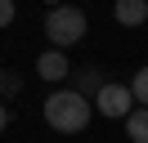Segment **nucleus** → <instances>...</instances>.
<instances>
[{
    "label": "nucleus",
    "mask_w": 148,
    "mask_h": 143,
    "mask_svg": "<svg viewBox=\"0 0 148 143\" xmlns=\"http://www.w3.org/2000/svg\"><path fill=\"white\" fill-rule=\"evenodd\" d=\"M5 125H9V107L0 103V134H5Z\"/></svg>",
    "instance_id": "9d476101"
},
{
    "label": "nucleus",
    "mask_w": 148,
    "mask_h": 143,
    "mask_svg": "<svg viewBox=\"0 0 148 143\" xmlns=\"http://www.w3.org/2000/svg\"><path fill=\"white\" fill-rule=\"evenodd\" d=\"M103 85H108V80H99V72H94V67L76 72V94H81V98H90V103L99 98V89H103Z\"/></svg>",
    "instance_id": "423d86ee"
},
{
    "label": "nucleus",
    "mask_w": 148,
    "mask_h": 143,
    "mask_svg": "<svg viewBox=\"0 0 148 143\" xmlns=\"http://www.w3.org/2000/svg\"><path fill=\"white\" fill-rule=\"evenodd\" d=\"M126 134H130V143H148V107H135L126 116Z\"/></svg>",
    "instance_id": "0eeeda50"
},
{
    "label": "nucleus",
    "mask_w": 148,
    "mask_h": 143,
    "mask_svg": "<svg viewBox=\"0 0 148 143\" xmlns=\"http://www.w3.org/2000/svg\"><path fill=\"white\" fill-rule=\"evenodd\" d=\"M36 72H40L45 80H63V76H72V67H67V54H63V49H45V54L36 58Z\"/></svg>",
    "instance_id": "20e7f679"
},
{
    "label": "nucleus",
    "mask_w": 148,
    "mask_h": 143,
    "mask_svg": "<svg viewBox=\"0 0 148 143\" xmlns=\"http://www.w3.org/2000/svg\"><path fill=\"white\" fill-rule=\"evenodd\" d=\"M14 14H18V9H14V0H0V27H9Z\"/></svg>",
    "instance_id": "1a4fd4ad"
},
{
    "label": "nucleus",
    "mask_w": 148,
    "mask_h": 143,
    "mask_svg": "<svg viewBox=\"0 0 148 143\" xmlns=\"http://www.w3.org/2000/svg\"><path fill=\"white\" fill-rule=\"evenodd\" d=\"M112 14H117L121 27H139V22H148V0H121Z\"/></svg>",
    "instance_id": "39448f33"
},
{
    "label": "nucleus",
    "mask_w": 148,
    "mask_h": 143,
    "mask_svg": "<svg viewBox=\"0 0 148 143\" xmlns=\"http://www.w3.org/2000/svg\"><path fill=\"white\" fill-rule=\"evenodd\" d=\"M94 112H103V116H130V112H135V94H130V85L108 80V85L99 89V98H94Z\"/></svg>",
    "instance_id": "7ed1b4c3"
},
{
    "label": "nucleus",
    "mask_w": 148,
    "mask_h": 143,
    "mask_svg": "<svg viewBox=\"0 0 148 143\" xmlns=\"http://www.w3.org/2000/svg\"><path fill=\"white\" fill-rule=\"evenodd\" d=\"M90 116H94V103H90V98H81L76 89H58V94L45 98V125H49V130H58V134L85 130Z\"/></svg>",
    "instance_id": "f257e3e1"
},
{
    "label": "nucleus",
    "mask_w": 148,
    "mask_h": 143,
    "mask_svg": "<svg viewBox=\"0 0 148 143\" xmlns=\"http://www.w3.org/2000/svg\"><path fill=\"white\" fill-rule=\"evenodd\" d=\"M130 94H135V103H139V107H148V67H139V72H135Z\"/></svg>",
    "instance_id": "6e6552de"
},
{
    "label": "nucleus",
    "mask_w": 148,
    "mask_h": 143,
    "mask_svg": "<svg viewBox=\"0 0 148 143\" xmlns=\"http://www.w3.org/2000/svg\"><path fill=\"white\" fill-rule=\"evenodd\" d=\"M0 89H5V72H0Z\"/></svg>",
    "instance_id": "9b49d317"
},
{
    "label": "nucleus",
    "mask_w": 148,
    "mask_h": 143,
    "mask_svg": "<svg viewBox=\"0 0 148 143\" xmlns=\"http://www.w3.org/2000/svg\"><path fill=\"white\" fill-rule=\"evenodd\" d=\"M85 14L76 5H58V9H49L45 14V36L54 40V49H67V45H76V40H85Z\"/></svg>",
    "instance_id": "f03ea898"
}]
</instances>
